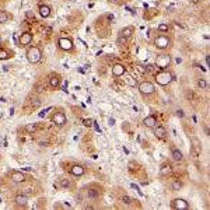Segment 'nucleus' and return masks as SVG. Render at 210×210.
<instances>
[{
  "label": "nucleus",
  "instance_id": "1",
  "mask_svg": "<svg viewBox=\"0 0 210 210\" xmlns=\"http://www.w3.org/2000/svg\"><path fill=\"white\" fill-rule=\"evenodd\" d=\"M41 57H42V52H41V49L38 46H32V48L28 49L27 59H28L30 63H38L41 60Z\"/></svg>",
  "mask_w": 210,
  "mask_h": 210
},
{
  "label": "nucleus",
  "instance_id": "2",
  "mask_svg": "<svg viewBox=\"0 0 210 210\" xmlns=\"http://www.w3.org/2000/svg\"><path fill=\"white\" fill-rule=\"evenodd\" d=\"M155 81H157L160 86H167V84H170L171 81H172V74L165 72V70H161L160 73L155 74Z\"/></svg>",
  "mask_w": 210,
  "mask_h": 210
},
{
  "label": "nucleus",
  "instance_id": "3",
  "mask_svg": "<svg viewBox=\"0 0 210 210\" xmlns=\"http://www.w3.org/2000/svg\"><path fill=\"white\" fill-rule=\"evenodd\" d=\"M170 44H171V41L167 35H158V37L154 39V45H155V48H158V49L168 48Z\"/></svg>",
  "mask_w": 210,
  "mask_h": 210
},
{
  "label": "nucleus",
  "instance_id": "4",
  "mask_svg": "<svg viewBox=\"0 0 210 210\" xmlns=\"http://www.w3.org/2000/svg\"><path fill=\"white\" fill-rule=\"evenodd\" d=\"M154 90H155L154 88V84L153 83H150V81H143V83L139 84V91H140L142 94H144V95L153 94Z\"/></svg>",
  "mask_w": 210,
  "mask_h": 210
},
{
  "label": "nucleus",
  "instance_id": "5",
  "mask_svg": "<svg viewBox=\"0 0 210 210\" xmlns=\"http://www.w3.org/2000/svg\"><path fill=\"white\" fill-rule=\"evenodd\" d=\"M171 207L175 210H186L189 209V204H188L185 199H174L171 202Z\"/></svg>",
  "mask_w": 210,
  "mask_h": 210
},
{
  "label": "nucleus",
  "instance_id": "6",
  "mask_svg": "<svg viewBox=\"0 0 210 210\" xmlns=\"http://www.w3.org/2000/svg\"><path fill=\"white\" fill-rule=\"evenodd\" d=\"M31 41H32V34L23 32L20 35V38H18V45H20V46H27V45L31 44Z\"/></svg>",
  "mask_w": 210,
  "mask_h": 210
},
{
  "label": "nucleus",
  "instance_id": "7",
  "mask_svg": "<svg viewBox=\"0 0 210 210\" xmlns=\"http://www.w3.org/2000/svg\"><path fill=\"white\" fill-rule=\"evenodd\" d=\"M170 65V56L168 55H160L157 57V67H160L161 70H165Z\"/></svg>",
  "mask_w": 210,
  "mask_h": 210
},
{
  "label": "nucleus",
  "instance_id": "8",
  "mask_svg": "<svg viewBox=\"0 0 210 210\" xmlns=\"http://www.w3.org/2000/svg\"><path fill=\"white\" fill-rule=\"evenodd\" d=\"M52 122L57 126H63L66 123V115L63 112H55L52 116Z\"/></svg>",
  "mask_w": 210,
  "mask_h": 210
},
{
  "label": "nucleus",
  "instance_id": "9",
  "mask_svg": "<svg viewBox=\"0 0 210 210\" xmlns=\"http://www.w3.org/2000/svg\"><path fill=\"white\" fill-rule=\"evenodd\" d=\"M57 45H59V48L63 49V50H72L73 49L72 41L67 39V38H60V39L57 41Z\"/></svg>",
  "mask_w": 210,
  "mask_h": 210
},
{
  "label": "nucleus",
  "instance_id": "10",
  "mask_svg": "<svg viewBox=\"0 0 210 210\" xmlns=\"http://www.w3.org/2000/svg\"><path fill=\"white\" fill-rule=\"evenodd\" d=\"M125 72H126V67H125L123 65H121V63H116V65L112 66V74L115 76V77L123 76V74H125Z\"/></svg>",
  "mask_w": 210,
  "mask_h": 210
},
{
  "label": "nucleus",
  "instance_id": "11",
  "mask_svg": "<svg viewBox=\"0 0 210 210\" xmlns=\"http://www.w3.org/2000/svg\"><path fill=\"white\" fill-rule=\"evenodd\" d=\"M146 128H154V126H157V118H155V115H150V116H146L144 121H143Z\"/></svg>",
  "mask_w": 210,
  "mask_h": 210
},
{
  "label": "nucleus",
  "instance_id": "12",
  "mask_svg": "<svg viewBox=\"0 0 210 210\" xmlns=\"http://www.w3.org/2000/svg\"><path fill=\"white\" fill-rule=\"evenodd\" d=\"M154 135H155L158 139H165V136H167V130H165L164 126L157 125V126H154Z\"/></svg>",
  "mask_w": 210,
  "mask_h": 210
},
{
  "label": "nucleus",
  "instance_id": "13",
  "mask_svg": "<svg viewBox=\"0 0 210 210\" xmlns=\"http://www.w3.org/2000/svg\"><path fill=\"white\" fill-rule=\"evenodd\" d=\"M49 84H50L52 88H59V86H60V76L59 74H50Z\"/></svg>",
  "mask_w": 210,
  "mask_h": 210
},
{
  "label": "nucleus",
  "instance_id": "14",
  "mask_svg": "<svg viewBox=\"0 0 210 210\" xmlns=\"http://www.w3.org/2000/svg\"><path fill=\"white\" fill-rule=\"evenodd\" d=\"M11 179H13V182L18 184V182L25 181V175L23 172H20V171H13V172H11Z\"/></svg>",
  "mask_w": 210,
  "mask_h": 210
},
{
  "label": "nucleus",
  "instance_id": "15",
  "mask_svg": "<svg viewBox=\"0 0 210 210\" xmlns=\"http://www.w3.org/2000/svg\"><path fill=\"white\" fill-rule=\"evenodd\" d=\"M171 157H172L174 161H177V162H181L182 160H184V154H182V151H179L178 149H174V150H172Z\"/></svg>",
  "mask_w": 210,
  "mask_h": 210
},
{
  "label": "nucleus",
  "instance_id": "16",
  "mask_svg": "<svg viewBox=\"0 0 210 210\" xmlns=\"http://www.w3.org/2000/svg\"><path fill=\"white\" fill-rule=\"evenodd\" d=\"M70 172H72L73 175H76V177H81V175H84V167H81V165H73L72 168H70Z\"/></svg>",
  "mask_w": 210,
  "mask_h": 210
},
{
  "label": "nucleus",
  "instance_id": "17",
  "mask_svg": "<svg viewBox=\"0 0 210 210\" xmlns=\"http://www.w3.org/2000/svg\"><path fill=\"white\" fill-rule=\"evenodd\" d=\"M39 14L44 18H48L50 16V7L49 6H45V4H41L39 6Z\"/></svg>",
  "mask_w": 210,
  "mask_h": 210
},
{
  "label": "nucleus",
  "instance_id": "18",
  "mask_svg": "<svg viewBox=\"0 0 210 210\" xmlns=\"http://www.w3.org/2000/svg\"><path fill=\"white\" fill-rule=\"evenodd\" d=\"M14 202H16L18 206H25L27 202H28V198H27L25 195H17L16 199H14Z\"/></svg>",
  "mask_w": 210,
  "mask_h": 210
},
{
  "label": "nucleus",
  "instance_id": "19",
  "mask_svg": "<svg viewBox=\"0 0 210 210\" xmlns=\"http://www.w3.org/2000/svg\"><path fill=\"white\" fill-rule=\"evenodd\" d=\"M171 171H172V167L170 164H164L161 167V170H160V174H161V177H168L171 174Z\"/></svg>",
  "mask_w": 210,
  "mask_h": 210
},
{
  "label": "nucleus",
  "instance_id": "20",
  "mask_svg": "<svg viewBox=\"0 0 210 210\" xmlns=\"http://www.w3.org/2000/svg\"><path fill=\"white\" fill-rule=\"evenodd\" d=\"M10 18H11V16L8 14L7 11H4V10H0V24H3V23H7Z\"/></svg>",
  "mask_w": 210,
  "mask_h": 210
},
{
  "label": "nucleus",
  "instance_id": "21",
  "mask_svg": "<svg viewBox=\"0 0 210 210\" xmlns=\"http://www.w3.org/2000/svg\"><path fill=\"white\" fill-rule=\"evenodd\" d=\"M132 34H133V28H132V27H126V28H123V30H122L119 35H122V37H125V38H128V39H129L130 37H132Z\"/></svg>",
  "mask_w": 210,
  "mask_h": 210
},
{
  "label": "nucleus",
  "instance_id": "22",
  "mask_svg": "<svg viewBox=\"0 0 210 210\" xmlns=\"http://www.w3.org/2000/svg\"><path fill=\"white\" fill-rule=\"evenodd\" d=\"M24 129L27 133H31V135H32V133L37 132V125H35V123H28V125H25Z\"/></svg>",
  "mask_w": 210,
  "mask_h": 210
},
{
  "label": "nucleus",
  "instance_id": "23",
  "mask_svg": "<svg viewBox=\"0 0 210 210\" xmlns=\"http://www.w3.org/2000/svg\"><path fill=\"white\" fill-rule=\"evenodd\" d=\"M87 196H88L90 199H97L98 196H99V191L98 189H90L88 192H87Z\"/></svg>",
  "mask_w": 210,
  "mask_h": 210
},
{
  "label": "nucleus",
  "instance_id": "24",
  "mask_svg": "<svg viewBox=\"0 0 210 210\" xmlns=\"http://www.w3.org/2000/svg\"><path fill=\"white\" fill-rule=\"evenodd\" d=\"M60 186H62V188H65V189L72 188V182H70V179H66V178L60 179Z\"/></svg>",
  "mask_w": 210,
  "mask_h": 210
},
{
  "label": "nucleus",
  "instance_id": "25",
  "mask_svg": "<svg viewBox=\"0 0 210 210\" xmlns=\"http://www.w3.org/2000/svg\"><path fill=\"white\" fill-rule=\"evenodd\" d=\"M11 56V53L6 50V49H0V59L1 60H4V59H8V57Z\"/></svg>",
  "mask_w": 210,
  "mask_h": 210
},
{
  "label": "nucleus",
  "instance_id": "26",
  "mask_svg": "<svg viewBox=\"0 0 210 210\" xmlns=\"http://www.w3.org/2000/svg\"><path fill=\"white\" fill-rule=\"evenodd\" d=\"M126 42H128V38H125V37L119 35L118 39H116V45H118V46H123V45H126Z\"/></svg>",
  "mask_w": 210,
  "mask_h": 210
},
{
  "label": "nucleus",
  "instance_id": "27",
  "mask_svg": "<svg viewBox=\"0 0 210 210\" xmlns=\"http://www.w3.org/2000/svg\"><path fill=\"white\" fill-rule=\"evenodd\" d=\"M196 84H198L199 88H202V90H204L206 87H207V81L204 80V79H199V80L196 81Z\"/></svg>",
  "mask_w": 210,
  "mask_h": 210
},
{
  "label": "nucleus",
  "instance_id": "28",
  "mask_svg": "<svg viewBox=\"0 0 210 210\" xmlns=\"http://www.w3.org/2000/svg\"><path fill=\"white\" fill-rule=\"evenodd\" d=\"M122 202L125 203V204H132V203H133V199H132L130 196H128V195H123V196H122Z\"/></svg>",
  "mask_w": 210,
  "mask_h": 210
},
{
  "label": "nucleus",
  "instance_id": "29",
  "mask_svg": "<svg viewBox=\"0 0 210 210\" xmlns=\"http://www.w3.org/2000/svg\"><path fill=\"white\" fill-rule=\"evenodd\" d=\"M171 188H172V191H179V189L182 188V184H181L179 181H174L172 185H171Z\"/></svg>",
  "mask_w": 210,
  "mask_h": 210
},
{
  "label": "nucleus",
  "instance_id": "30",
  "mask_svg": "<svg viewBox=\"0 0 210 210\" xmlns=\"http://www.w3.org/2000/svg\"><path fill=\"white\" fill-rule=\"evenodd\" d=\"M135 69H136L139 73H142V74H146V73H147V67H144V66H142V65H136Z\"/></svg>",
  "mask_w": 210,
  "mask_h": 210
},
{
  "label": "nucleus",
  "instance_id": "31",
  "mask_svg": "<svg viewBox=\"0 0 210 210\" xmlns=\"http://www.w3.org/2000/svg\"><path fill=\"white\" fill-rule=\"evenodd\" d=\"M168 30H170L168 24H160L158 25V31H160V32H167Z\"/></svg>",
  "mask_w": 210,
  "mask_h": 210
},
{
  "label": "nucleus",
  "instance_id": "32",
  "mask_svg": "<svg viewBox=\"0 0 210 210\" xmlns=\"http://www.w3.org/2000/svg\"><path fill=\"white\" fill-rule=\"evenodd\" d=\"M25 17H27V20H32V21H35V16H34V13L31 10L25 11Z\"/></svg>",
  "mask_w": 210,
  "mask_h": 210
},
{
  "label": "nucleus",
  "instance_id": "33",
  "mask_svg": "<svg viewBox=\"0 0 210 210\" xmlns=\"http://www.w3.org/2000/svg\"><path fill=\"white\" fill-rule=\"evenodd\" d=\"M83 123H84V126H87V128H90V126H93V123H94V121H93V119H84V121H83Z\"/></svg>",
  "mask_w": 210,
  "mask_h": 210
},
{
  "label": "nucleus",
  "instance_id": "34",
  "mask_svg": "<svg viewBox=\"0 0 210 210\" xmlns=\"http://www.w3.org/2000/svg\"><path fill=\"white\" fill-rule=\"evenodd\" d=\"M35 88H37V91H38V93H41V91H44V90H45V87H44L42 84H35Z\"/></svg>",
  "mask_w": 210,
  "mask_h": 210
},
{
  "label": "nucleus",
  "instance_id": "35",
  "mask_svg": "<svg viewBox=\"0 0 210 210\" xmlns=\"http://www.w3.org/2000/svg\"><path fill=\"white\" fill-rule=\"evenodd\" d=\"M128 83H129L130 86H136V84H137L136 80H133V77H128Z\"/></svg>",
  "mask_w": 210,
  "mask_h": 210
},
{
  "label": "nucleus",
  "instance_id": "36",
  "mask_svg": "<svg viewBox=\"0 0 210 210\" xmlns=\"http://www.w3.org/2000/svg\"><path fill=\"white\" fill-rule=\"evenodd\" d=\"M50 109H52V106H48L46 109H44L42 112H39V116H41V118H42V116H45V113L48 112V111H50Z\"/></svg>",
  "mask_w": 210,
  "mask_h": 210
},
{
  "label": "nucleus",
  "instance_id": "37",
  "mask_svg": "<svg viewBox=\"0 0 210 210\" xmlns=\"http://www.w3.org/2000/svg\"><path fill=\"white\" fill-rule=\"evenodd\" d=\"M177 116H179V118H184V111H182V109H178V111H177Z\"/></svg>",
  "mask_w": 210,
  "mask_h": 210
},
{
  "label": "nucleus",
  "instance_id": "38",
  "mask_svg": "<svg viewBox=\"0 0 210 210\" xmlns=\"http://www.w3.org/2000/svg\"><path fill=\"white\" fill-rule=\"evenodd\" d=\"M93 125H94V126H95V129H97V132H101V129H99V126H98L97 123H95V122H94V123H93Z\"/></svg>",
  "mask_w": 210,
  "mask_h": 210
},
{
  "label": "nucleus",
  "instance_id": "39",
  "mask_svg": "<svg viewBox=\"0 0 210 210\" xmlns=\"http://www.w3.org/2000/svg\"><path fill=\"white\" fill-rule=\"evenodd\" d=\"M109 125H111V126H113V125H115V119H112V118H111V119H109Z\"/></svg>",
  "mask_w": 210,
  "mask_h": 210
},
{
  "label": "nucleus",
  "instance_id": "40",
  "mask_svg": "<svg viewBox=\"0 0 210 210\" xmlns=\"http://www.w3.org/2000/svg\"><path fill=\"white\" fill-rule=\"evenodd\" d=\"M62 90H63V91H65V93H67V83H66L65 86H63V87H62Z\"/></svg>",
  "mask_w": 210,
  "mask_h": 210
},
{
  "label": "nucleus",
  "instance_id": "41",
  "mask_svg": "<svg viewBox=\"0 0 210 210\" xmlns=\"http://www.w3.org/2000/svg\"><path fill=\"white\" fill-rule=\"evenodd\" d=\"M108 20H113V16H112V14H108Z\"/></svg>",
  "mask_w": 210,
  "mask_h": 210
},
{
  "label": "nucleus",
  "instance_id": "42",
  "mask_svg": "<svg viewBox=\"0 0 210 210\" xmlns=\"http://www.w3.org/2000/svg\"><path fill=\"white\" fill-rule=\"evenodd\" d=\"M199 1H202V0H192V3H199Z\"/></svg>",
  "mask_w": 210,
  "mask_h": 210
},
{
  "label": "nucleus",
  "instance_id": "43",
  "mask_svg": "<svg viewBox=\"0 0 210 210\" xmlns=\"http://www.w3.org/2000/svg\"><path fill=\"white\" fill-rule=\"evenodd\" d=\"M111 1H113V3H116V1H118V0H111Z\"/></svg>",
  "mask_w": 210,
  "mask_h": 210
},
{
  "label": "nucleus",
  "instance_id": "44",
  "mask_svg": "<svg viewBox=\"0 0 210 210\" xmlns=\"http://www.w3.org/2000/svg\"><path fill=\"white\" fill-rule=\"evenodd\" d=\"M0 44H1V37H0Z\"/></svg>",
  "mask_w": 210,
  "mask_h": 210
},
{
  "label": "nucleus",
  "instance_id": "45",
  "mask_svg": "<svg viewBox=\"0 0 210 210\" xmlns=\"http://www.w3.org/2000/svg\"><path fill=\"white\" fill-rule=\"evenodd\" d=\"M0 203H1V199H0Z\"/></svg>",
  "mask_w": 210,
  "mask_h": 210
}]
</instances>
